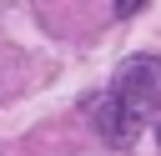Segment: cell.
Here are the masks:
<instances>
[{
  "instance_id": "6da1fadb",
  "label": "cell",
  "mask_w": 161,
  "mask_h": 156,
  "mask_svg": "<svg viewBox=\"0 0 161 156\" xmlns=\"http://www.w3.org/2000/svg\"><path fill=\"white\" fill-rule=\"evenodd\" d=\"M156 111H161V60L131 55V60L116 70L111 91L91 106V121H96L101 141L131 146V141L141 136V126H146Z\"/></svg>"
},
{
  "instance_id": "7a4b0ae2",
  "label": "cell",
  "mask_w": 161,
  "mask_h": 156,
  "mask_svg": "<svg viewBox=\"0 0 161 156\" xmlns=\"http://www.w3.org/2000/svg\"><path fill=\"white\" fill-rule=\"evenodd\" d=\"M141 5H146V0H116V15H136Z\"/></svg>"
},
{
  "instance_id": "3957f363",
  "label": "cell",
  "mask_w": 161,
  "mask_h": 156,
  "mask_svg": "<svg viewBox=\"0 0 161 156\" xmlns=\"http://www.w3.org/2000/svg\"><path fill=\"white\" fill-rule=\"evenodd\" d=\"M156 141H161V121H156Z\"/></svg>"
}]
</instances>
